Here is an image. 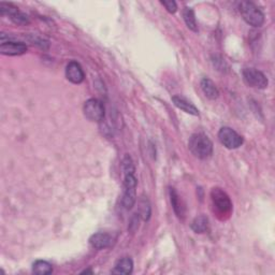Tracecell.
Wrapping results in <instances>:
<instances>
[{
	"mask_svg": "<svg viewBox=\"0 0 275 275\" xmlns=\"http://www.w3.org/2000/svg\"><path fill=\"white\" fill-rule=\"evenodd\" d=\"M188 149L199 159H208L213 154V143L204 134H194L189 138Z\"/></svg>",
	"mask_w": 275,
	"mask_h": 275,
	"instance_id": "obj_1",
	"label": "cell"
},
{
	"mask_svg": "<svg viewBox=\"0 0 275 275\" xmlns=\"http://www.w3.org/2000/svg\"><path fill=\"white\" fill-rule=\"evenodd\" d=\"M240 13L245 22L253 27H261L264 23V15L255 3L242 1L239 6Z\"/></svg>",
	"mask_w": 275,
	"mask_h": 275,
	"instance_id": "obj_2",
	"label": "cell"
},
{
	"mask_svg": "<svg viewBox=\"0 0 275 275\" xmlns=\"http://www.w3.org/2000/svg\"><path fill=\"white\" fill-rule=\"evenodd\" d=\"M137 184H138V179L135 177V173L125 174L124 192H123V197H121V204H123L126 210H131L136 204Z\"/></svg>",
	"mask_w": 275,
	"mask_h": 275,
	"instance_id": "obj_3",
	"label": "cell"
},
{
	"mask_svg": "<svg viewBox=\"0 0 275 275\" xmlns=\"http://www.w3.org/2000/svg\"><path fill=\"white\" fill-rule=\"evenodd\" d=\"M83 112L87 119L92 121H101L105 115L104 104L99 99L91 98L84 103Z\"/></svg>",
	"mask_w": 275,
	"mask_h": 275,
	"instance_id": "obj_4",
	"label": "cell"
},
{
	"mask_svg": "<svg viewBox=\"0 0 275 275\" xmlns=\"http://www.w3.org/2000/svg\"><path fill=\"white\" fill-rule=\"evenodd\" d=\"M220 143L229 150H236L243 144V138L230 127H223L218 131Z\"/></svg>",
	"mask_w": 275,
	"mask_h": 275,
	"instance_id": "obj_5",
	"label": "cell"
},
{
	"mask_svg": "<svg viewBox=\"0 0 275 275\" xmlns=\"http://www.w3.org/2000/svg\"><path fill=\"white\" fill-rule=\"evenodd\" d=\"M243 79L248 86L258 89L267 88L269 84L267 77L261 71L254 68H245L243 70Z\"/></svg>",
	"mask_w": 275,
	"mask_h": 275,
	"instance_id": "obj_6",
	"label": "cell"
},
{
	"mask_svg": "<svg viewBox=\"0 0 275 275\" xmlns=\"http://www.w3.org/2000/svg\"><path fill=\"white\" fill-rule=\"evenodd\" d=\"M211 198H212L214 208L218 211L220 214H228L232 210V203L229 196L227 195L221 188H213L211 192Z\"/></svg>",
	"mask_w": 275,
	"mask_h": 275,
	"instance_id": "obj_7",
	"label": "cell"
},
{
	"mask_svg": "<svg viewBox=\"0 0 275 275\" xmlns=\"http://www.w3.org/2000/svg\"><path fill=\"white\" fill-rule=\"evenodd\" d=\"M27 52V45L24 42L18 41H3L0 44V53L7 56H20Z\"/></svg>",
	"mask_w": 275,
	"mask_h": 275,
	"instance_id": "obj_8",
	"label": "cell"
},
{
	"mask_svg": "<svg viewBox=\"0 0 275 275\" xmlns=\"http://www.w3.org/2000/svg\"><path fill=\"white\" fill-rule=\"evenodd\" d=\"M66 78L73 84H81L85 79V73L80 63L70 61L66 67Z\"/></svg>",
	"mask_w": 275,
	"mask_h": 275,
	"instance_id": "obj_9",
	"label": "cell"
},
{
	"mask_svg": "<svg viewBox=\"0 0 275 275\" xmlns=\"http://www.w3.org/2000/svg\"><path fill=\"white\" fill-rule=\"evenodd\" d=\"M112 242L113 237L109 234H105V232H97L89 239V244L92 245V247L96 248V250H104V248L111 246Z\"/></svg>",
	"mask_w": 275,
	"mask_h": 275,
	"instance_id": "obj_10",
	"label": "cell"
},
{
	"mask_svg": "<svg viewBox=\"0 0 275 275\" xmlns=\"http://www.w3.org/2000/svg\"><path fill=\"white\" fill-rule=\"evenodd\" d=\"M200 86L203 94L205 95V97L209 98L210 100H216L219 97V91L217 86H216L215 83L212 80H210V79H202V81L200 83Z\"/></svg>",
	"mask_w": 275,
	"mask_h": 275,
	"instance_id": "obj_11",
	"label": "cell"
},
{
	"mask_svg": "<svg viewBox=\"0 0 275 275\" xmlns=\"http://www.w3.org/2000/svg\"><path fill=\"white\" fill-rule=\"evenodd\" d=\"M172 101L177 108L184 111L185 113L194 115V116L199 115V110L196 108L192 102H189L188 100H186L185 98L179 97V96H174L172 97Z\"/></svg>",
	"mask_w": 275,
	"mask_h": 275,
	"instance_id": "obj_12",
	"label": "cell"
},
{
	"mask_svg": "<svg viewBox=\"0 0 275 275\" xmlns=\"http://www.w3.org/2000/svg\"><path fill=\"white\" fill-rule=\"evenodd\" d=\"M170 200L172 208L174 210V213L177 214L178 218L184 219L185 218V204L182 201L181 197H179L177 190L174 188H170Z\"/></svg>",
	"mask_w": 275,
	"mask_h": 275,
	"instance_id": "obj_13",
	"label": "cell"
},
{
	"mask_svg": "<svg viewBox=\"0 0 275 275\" xmlns=\"http://www.w3.org/2000/svg\"><path fill=\"white\" fill-rule=\"evenodd\" d=\"M134 270V261L129 257L121 258L115 263L113 273L114 274H131Z\"/></svg>",
	"mask_w": 275,
	"mask_h": 275,
	"instance_id": "obj_14",
	"label": "cell"
},
{
	"mask_svg": "<svg viewBox=\"0 0 275 275\" xmlns=\"http://www.w3.org/2000/svg\"><path fill=\"white\" fill-rule=\"evenodd\" d=\"M183 18L186 26L190 29L193 30L194 33H198V24L197 20H196V15L194 10L192 8H184L183 10Z\"/></svg>",
	"mask_w": 275,
	"mask_h": 275,
	"instance_id": "obj_15",
	"label": "cell"
},
{
	"mask_svg": "<svg viewBox=\"0 0 275 275\" xmlns=\"http://www.w3.org/2000/svg\"><path fill=\"white\" fill-rule=\"evenodd\" d=\"M192 229L196 234H203L209 228V219L204 215H200L196 217L192 223Z\"/></svg>",
	"mask_w": 275,
	"mask_h": 275,
	"instance_id": "obj_16",
	"label": "cell"
},
{
	"mask_svg": "<svg viewBox=\"0 0 275 275\" xmlns=\"http://www.w3.org/2000/svg\"><path fill=\"white\" fill-rule=\"evenodd\" d=\"M33 272L38 275H49L53 272V267L45 260H37L33 264Z\"/></svg>",
	"mask_w": 275,
	"mask_h": 275,
	"instance_id": "obj_17",
	"label": "cell"
},
{
	"mask_svg": "<svg viewBox=\"0 0 275 275\" xmlns=\"http://www.w3.org/2000/svg\"><path fill=\"white\" fill-rule=\"evenodd\" d=\"M9 18L11 19L12 22L15 23L17 25L25 26V25H28L30 23V20H29L28 15L23 13V12H20L19 9L15 12H13L11 15H10Z\"/></svg>",
	"mask_w": 275,
	"mask_h": 275,
	"instance_id": "obj_18",
	"label": "cell"
},
{
	"mask_svg": "<svg viewBox=\"0 0 275 275\" xmlns=\"http://www.w3.org/2000/svg\"><path fill=\"white\" fill-rule=\"evenodd\" d=\"M121 168H123V172L125 174L129 173H135V165L134 161H132L131 157L129 155H125L123 158V161H121Z\"/></svg>",
	"mask_w": 275,
	"mask_h": 275,
	"instance_id": "obj_19",
	"label": "cell"
},
{
	"mask_svg": "<svg viewBox=\"0 0 275 275\" xmlns=\"http://www.w3.org/2000/svg\"><path fill=\"white\" fill-rule=\"evenodd\" d=\"M142 216L143 220H149L151 216V206L147 199H143V201L141 202V213L139 214Z\"/></svg>",
	"mask_w": 275,
	"mask_h": 275,
	"instance_id": "obj_20",
	"label": "cell"
},
{
	"mask_svg": "<svg viewBox=\"0 0 275 275\" xmlns=\"http://www.w3.org/2000/svg\"><path fill=\"white\" fill-rule=\"evenodd\" d=\"M160 3L167 9V11L169 13L174 14V13L177 12V2L173 1V0H168V1H166V0H161Z\"/></svg>",
	"mask_w": 275,
	"mask_h": 275,
	"instance_id": "obj_21",
	"label": "cell"
}]
</instances>
